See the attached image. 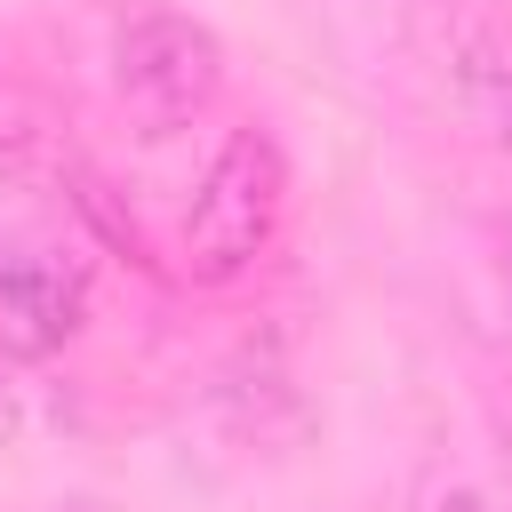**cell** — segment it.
Returning a JSON list of instances; mask_svg holds the SVG:
<instances>
[{"label":"cell","instance_id":"obj_4","mask_svg":"<svg viewBox=\"0 0 512 512\" xmlns=\"http://www.w3.org/2000/svg\"><path fill=\"white\" fill-rule=\"evenodd\" d=\"M448 72H456V104H464V120H472L488 144L512 152V64H504L488 40H464V56H456Z\"/></svg>","mask_w":512,"mask_h":512},{"label":"cell","instance_id":"obj_6","mask_svg":"<svg viewBox=\"0 0 512 512\" xmlns=\"http://www.w3.org/2000/svg\"><path fill=\"white\" fill-rule=\"evenodd\" d=\"M0 432H8V400H0Z\"/></svg>","mask_w":512,"mask_h":512},{"label":"cell","instance_id":"obj_2","mask_svg":"<svg viewBox=\"0 0 512 512\" xmlns=\"http://www.w3.org/2000/svg\"><path fill=\"white\" fill-rule=\"evenodd\" d=\"M112 88H120V104L152 136H168V128H184V120H200L216 104L224 48H216L208 24L176 16V8H152V16L120 24V40H112Z\"/></svg>","mask_w":512,"mask_h":512},{"label":"cell","instance_id":"obj_1","mask_svg":"<svg viewBox=\"0 0 512 512\" xmlns=\"http://www.w3.org/2000/svg\"><path fill=\"white\" fill-rule=\"evenodd\" d=\"M280 208H288V160H280V144L264 128L224 136V152L208 160V176L192 192V216H184V264H192V280H240L272 248Z\"/></svg>","mask_w":512,"mask_h":512},{"label":"cell","instance_id":"obj_5","mask_svg":"<svg viewBox=\"0 0 512 512\" xmlns=\"http://www.w3.org/2000/svg\"><path fill=\"white\" fill-rule=\"evenodd\" d=\"M56 512H104V504H96V496H72V504H56Z\"/></svg>","mask_w":512,"mask_h":512},{"label":"cell","instance_id":"obj_3","mask_svg":"<svg viewBox=\"0 0 512 512\" xmlns=\"http://www.w3.org/2000/svg\"><path fill=\"white\" fill-rule=\"evenodd\" d=\"M80 328V272L48 264V256H16L0 264V344L40 360Z\"/></svg>","mask_w":512,"mask_h":512}]
</instances>
